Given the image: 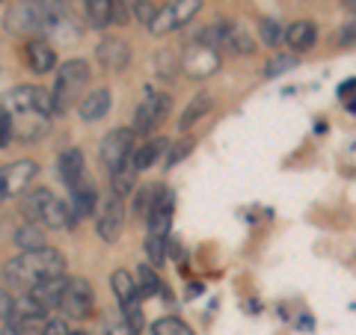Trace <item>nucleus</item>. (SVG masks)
<instances>
[{
    "instance_id": "f257e3e1",
    "label": "nucleus",
    "mask_w": 356,
    "mask_h": 335,
    "mask_svg": "<svg viewBox=\"0 0 356 335\" xmlns=\"http://www.w3.org/2000/svg\"><path fill=\"white\" fill-rule=\"evenodd\" d=\"M54 113V95L39 86H15L0 104V116L13 128V140L33 142L48 133V119Z\"/></svg>"
},
{
    "instance_id": "f03ea898",
    "label": "nucleus",
    "mask_w": 356,
    "mask_h": 335,
    "mask_svg": "<svg viewBox=\"0 0 356 335\" xmlns=\"http://www.w3.org/2000/svg\"><path fill=\"white\" fill-rule=\"evenodd\" d=\"M54 276H63V255L57 250H30V252H21L18 259H9L3 264V279L9 288H18L21 294H30L33 288L44 279H54Z\"/></svg>"
},
{
    "instance_id": "7ed1b4c3",
    "label": "nucleus",
    "mask_w": 356,
    "mask_h": 335,
    "mask_svg": "<svg viewBox=\"0 0 356 335\" xmlns=\"http://www.w3.org/2000/svg\"><path fill=\"white\" fill-rule=\"evenodd\" d=\"M65 9L60 0H21L6 13L9 33H54L63 24Z\"/></svg>"
},
{
    "instance_id": "20e7f679",
    "label": "nucleus",
    "mask_w": 356,
    "mask_h": 335,
    "mask_svg": "<svg viewBox=\"0 0 356 335\" xmlns=\"http://www.w3.org/2000/svg\"><path fill=\"white\" fill-rule=\"evenodd\" d=\"M21 211H24V217L30 222L44 226V229H69L74 222L72 208L65 202H60V199L44 187L30 190V193L24 196V202H21Z\"/></svg>"
},
{
    "instance_id": "39448f33",
    "label": "nucleus",
    "mask_w": 356,
    "mask_h": 335,
    "mask_svg": "<svg viewBox=\"0 0 356 335\" xmlns=\"http://www.w3.org/2000/svg\"><path fill=\"white\" fill-rule=\"evenodd\" d=\"M89 83V65L83 60H69L60 65L57 83H54V113H65L77 98L83 95V86Z\"/></svg>"
},
{
    "instance_id": "423d86ee",
    "label": "nucleus",
    "mask_w": 356,
    "mask_h": 335,
    "mask_svg": "<svg viewBox=\"0 0 356 335\" xmlns=\"http://www.w3.org/2000/svg\"><path fill=\"white\" fill-rule=\"evenodd\" d=\"M199 6H202V0H170L166 6L158 9V15H154L149 30L154 36H166V33H172L175 27H184L187 21L199 13Z\"/></svg>"
},
{
    "instance_id": "0eeeda50",
    "label": "nucleus",
    "mask_w": 356,
    "mask_h": 335,
    "mask_svg": "<svg viewBox=\"0 0 356 335\" xmlns=\"http://www.w3.org/2000/svg\"><path fill=\"white\" fill-rule=\"evenodd\" d=\"M170 107H172V101H170V95L166 92L146 95L140 101L137 113H134V133H152L166 116H170Z\"/></svg>"
},
{
    "instance_id": "6e6552de",
    "label": "nucleus",
    "mask_w": 356,
    "mask_h": 335,
    "mask_svg": "<svg viewBox=\"0 0 356 335\" xmlns=\"http://www.w3.org/2000/svg\"><path fill=\"white\" fill-rule=\"evenodd\" d=\"M39 166L33 161H15L9 166H0V202L9 196H21L30 187V181L36 178Z\"/></svg>"
},
{
    "instance_id": "1a4fd4ad",
    "label": "nucleus",
    "mask_w": 356,
    "mask_h": 335,
    "mask_svg": "<svg viewBox=\"0 0 356 335\" xmlns=\"http://www.w3.org/2000/svg\"><path fill=\"white\" fill-rule=\"evenodd\" d=\"M134 131L128 128H116V131H110L107 137L102 140V163L107 166L110 172L119 170L122 163H125L128 158H134Z\"/></svg>"
},
{
    "instance_id": "9d476101",
    "label": "nucleus",
    "mask_w": 356,
    "mask_h": 335,
    "mask_svg": "<svg viewBox=\"0 0 356 335\" xmlns=\"http://www.w3.org/2000/svg\"><path fill=\"white\" fill-rule=\"evenodd\" d=\"M92 306H95V297L86 279H69L60 311H65L69 318H86V315H92Z\"/></svg>"
},
{
    "instance_id": "9b49d317",
    "label": "nucleus",
    "mask_w": 356,
    "mask_h": 335,
    "mask_svg": "<svg viewBox=\"0 0 356 335\" xmlns=\"http://www.w3.org/2000/svg\"><path fill=\"white\" fill-rule=\"evenodd\" d=\"M122 222H125V208H122V196L110 193L102 205V214H98V234L110 243L122 234Z\"/></svg>"
},
{
    "instance_id": "f8f14e48",
    "label": "nucleus",
    "mask_w": 356,
    "mask_h": 335,
    "mask_svg": "<svg viewBox=\"0 0 356 335\" xmlns=\"http://www.w3.org/2000/svg\"><path fill=\"white\" fill-rule=\"evenodd\" d=\"M57 175L63 178V184L74 190L77 184L86 181V163H83V154L77 149H65L57 161Z\"/></svg>"
},
{
    "instance_id": "ddd939ff",
    "label": "nucleus",
    "mask_w": 356,
    "mask_h": 335,
    "mask_svg": "<svg viewBox=\"0 0 356 335\" xmlns=\"http://www.w3.org/2000/svg\"><path fill=\"white\" fill-rule=\"evenodd\" d=\"M65 288H69V279H65V276H54V279H44V282H39L30 291V297L36 300L44 311H51V309H60Z\"/></svg>"
},
{
    "instance_id": "4468645a",
    "label": "nucleus",
    "mask_w": 356,
    "mask_h": 335,
    "mask_svg": "<svg viewBox=\"0 0 356 335\" xmlns=\"http://www.w3.org/2000/svg\"><path fill=\"white\" fill-rule=\"evenodd\" d=\"M172 226V193L166 187H161L158 202H154L152 214H149V234H158V238H166Z\"/></svg>"
},
{
    "instance_id": "2eb2a0df",
    "label": "nucleus",
    "mask_w": 356,
    "mask_h": 335,
    "mask_svg": "<svg viewBox=\"0 0 356 335\" xmlns=\"http://www.w3.org/2000/svg\"><path fill=\"white\" fill-rule=\"evenodd\" d=\"M95 54H98V60H102L104 69H113V72H122L131 60V48L116 36H107L102 44H98Z\"/></svg>"
},
{
    "instance_id": "dca6fc26",
    "label": "nucleus",
    "mask_w": 356,
    "mask_h": 335,
    "mask_svg": "<svg viewBox=\"0 0 356 335\" xmlns=\"http://www.w3.org/2000/svg\"><path fill=\"white\" fill-rule=\"evenodd\" d=\"M220 65V57L214 54V48H205V44H199V48H191L184 57V72L191 77H208Z\"/></svg>"
},
{
    "instance_id": "f3484780",
    "label": "nucleus",
    "mask_w": 356,
    "mask_h": 335,
    "mask_svg": "<svg viewBox=\"0 0 356 335\" xmlns=\"http://www.w3.org/2000/svg\"><path fill=\"white\" fill-rule=\"evenodd\" d=\"M285 42H288V48L297 51V54L312 51V48H315V42H318L315 21H294V24L285 30Z\"/></svg>"
},
{
    "instance_id": "a211bd4d",
    "label": "nucleus",
    "mask_w": 356,
    "mask_h": 335,
    "mask_svg": "<svg viewBox=\"0 0 356 335\" xmlns=\"http://www.w3.org/2000/svg\"><path fill=\"white\" fill-rule=\"evenodd\" d=\"M27 63H30V69L36 72V74H44V72H51L54 65H57V54H54V48L44 39H33L27 42Z\"/></svg>"
},
{
    "instance_id": "6ab92c4d",
    "label": "nucleus",
    "mask_w": 356,
    "mask_h": 335,
    "mask_svg": "<svg viewBox=\"0 0 356 335\" xmlns=\"http://www.w3.org/2000/svg\"><path fill=\"white\" fill-rule=\"evenodd\" d=\"M77 110H81L83 122H98L102 116H107V110H110V92L107 89H95V92L81 98V107Z\"/></svg>"
},
{
    "instance_id": "aec40b11",
    "label": "nucleus",
    "mask_w": 356,
    "mask_h": 335,
    "mask_svg": "<svg viewBox=\"0 0 356 335\" xmlns=\"http://www.w3.org/2000/svg\"><path fill=\"white\" fill-rule=\"evenodd\" d=\"M137 172H140V170H137V161H134V158H128L125 163L119 166V170L110 172V184H113V193L122 196V199L131 196L134 184H137Z\"/></svg>"
},
{
    "instance_id": "412c9836",
    "label": "nucleus",
    "mask_w": 356,
    "mask_h": 335,
    "mask_svg": "<svg viewBox=\"0 0 356 335\" xmlns=\"http://www.w3.org/2000/svg\"><path fill=\"white\" fill-rule=\"evenodd\" d=\"M95 199H98V193H95L92 184H89V181L77 184V187L72 190V217H74V220L89 217V214H92V208H95Z\"/></svg>"
},
{
    "instance_id": "4be33fe9",
    "label": "nucleus",
    "mask_w": 356,
    "mask_h": 335,
    "mask_svg": "<svg viewBox=\"0 0 356 335\" xmlns=\"http://www.w3.org/2000/svg\"><path fill=\"white\" fill-rule=\"evenodd\" d=\"M211 104H214V101H211V95H208V92L193 95V98H191V104L184 107L181 119H178V128H181V131H191V128L196 125V122L202 119V116L208 113V110H211Z\"/></svg>"
},
{
    "instance_id": "5701e85b",
    "label": "nucleus",
    "mask_w": 356,
    "mask_h": 335,
    "mask_svg": "<svg viewBox=\"0 0 356 335\" xmlns=\"http://www.w3.org/2000/svg\"><path fill=\"white\" fill-rule=\"evenodd\" d=\"M86 3V18L92 27H107L116 18V0H83Z\"/></svg>"
},
{
    "instance_id": "b1692460",
    "label": "nucleus",
    "mask_w": 356,
    "mask_h": 335,
    "mask_svg": "<svg viewBox=\"0 0 356 335\" xmlns=\"http://www.w3.org/2000/svg\"><path fill=\"white\" fill-rule=\"evenodd\" d=\"M166 149H170V142H166V140H149L146 146H140L137 152H134L137 170H152V166L161 161V154H163Z\"/></svg>"
},
{
    "instance_id": "393cba45",
    "label": "nucleus",
    "mask_w": 356,
    "mask_h": 335,
    "mask_svg": "<svg viewBox=\"0 0 356 335\" xmlns=\"http://www.w3.org/2000/svg\"><path fill=\"white\" fill-rule=\"evenodd\" d=\"M15 243L24 252H30V250H42L44 247V234H42V229L36 226V222H24L18 231H15Z\"/></svg>"
},
{
    "instance_id": "a878e982",
    "label": "nucleus",
    "mask_w": 356,
    "mask_h": 335,
    "mask_svg": "<svg viewBox=\"0 0 356 335\" xmlns=\"http://www.w3.org/2000/svg\"><path fill=\"white\" fill-rule=\"evenodd\" d=\"M137 291H140V297H154V294H161V288H163V282L158 279V273L152 270L149 264H140L137 267Z\"/></svg>"
},
{
    "instance_id": "bb28decb",
    "label": "nucleus",
    "mask_w": 356,
    "mask_h": 335,
    "mask_svg": "<svg viewBox=\"0 0 356 335\" xmlns=\"http://www.w3.org/2000/svg\"><path fill=\"white\" fill-rule=\"evenodd\" d=\"M222 48H229L232 54H250L255 44H252V36L243 27H235L232 24V33H229V39H226V44Z\"/></svg>"
},
{
    "instance_id": "cd10ccee",
    "label": "nucleus",
    "mask_w": 356,
    "mask_h": 335,
    "mask_svg": "<svg viewBox=\"0 0 356 335\" xmlns=\"http://www.w3.org/2000/svg\"><path fill=\"white\" fill-rule=\"evenodd\" d=\"M259 33H261V42L267 44V48H273V51H276V44L285 39L282 24H280V21H273V18H261L259 21Z\"/></svg>"
},
{
    "instance_id": "c85d7f7f",
    "label": "nucleus",
    "mask_w": 356,
    "mask_h": 335,
    "mask_svg": "<svg viewBox=\"0 0 356 335\" xmlns=\"http://www.w3.org/2000/svg\"><path fill=\"white\" fill-rule=\"evenodd\" d=\"M154 335H193V329L187 327L184 320H178V318H161L158 323H154Z\"/></svg>"
},
{
    "instance_id": "c756f323",
    "label": "nucleus",
    "mask_w": 356,
    "mask_h": 335,
    "mask_svg": "<svg viewBox=\"0 0 356 335\" xmlns=\"http://www.w3.org/2000/svg\"><path fill=\"white\" fill-rule=\"evenodd\" d=\"M146 252H149V261L158 267L163 264L166 259V238H158V234H149V240H146Z\"/></svg>"
},
{
    "instance_id": "7c9ffc66",
    "label": "nucleus",
    "mask_w": 356,
    "mask_h": 335,
    "mask_svg": "<svg viewBox=\"0 0 356 335\" xmlns=\"http://www.w3.org/2000/svg\"><path fill=\"white\" fill-rule=\"evenodd\" d=\"M0 320H3L6 327L15 320V297L3 291V288H0Z\"/></svg>"
},
{
    "instance_id": "2f4dec72",
    "label": "nucleus",
    "mask_w": 356,
    "mask_h": 335,
    "mask_svg": "<svg viewBox=\"0 0 356 335\" xmlns=\"http://www.w3.org/2000/svg\"><path fill=\"white\" fill-rule=\"evenodd\" d=\"M191 152H193V140L191 137L181 140V142H175V146H170V158H166V166H175L178 161H184Z\"/></svg>"
},
{
    "instance_id": "473e14b6",
    "label": "nucleus",
    "mask_w": 356,
    "mask_h": 335,
    "mask_svg": "<svg viewBox=\"0 0 356 335\" xmlns=\"http://www.w3.org/2000/svg\"><path fill=\"white\" fill-rule=\"evenodd\" d=\"M104 335H134L131 323L125 320V315H113L104 323Z\"/></svg>"
},
{
    "instance_id": "72a5a7b5",
    "label": "nucleus",
    "mask_w": 356,
    "mask_h": 335,
    "mask_svg": "<svg viewBox=\"0 0 356 335\" xmlns=\"http://www.w3.org/2000/svg\"><path fill=\"white\" fill-rule=\"evenodd\" d=\"M294 65H297V57H273L270 63H267L264 74H267V77H276V74H282V72H288V69H294Z\"/></svg>"
},
{
    "instance_id": "f704fd0d",
    "label": "nucleus",
    "mask_w": 356,
    "mask_h": 335,
    "mask_svg": "<svg viewBox=\"0 0 356 335\" xmlns=\"http://www.w3.org/2000/svg\"><path fill=\"white\" fill-rule=\"evenodd\" d=\"M134 13H137V18L143 24H152L154 15H158V9H154V3H149V0H137V3H134Z\"/></svg>"
},
{
    "instance_id": "c9c22d12",
    "label": "nucleus",
    "mask_w": 356,
    "mask_h": 335,
    "mask_svg": "<svg viewBox=\"0 0 356 335\" xmlns=\"http://www.w3.org/2000/svg\"><path fill=\"white\" fill-rule=\"evenodd\" d=\"M336 42H339V44H356V18L350 21V24H344V27L339 30Z\"/></svg>"
},
{
    "instance_id": "e433bc0d",
    "label": "nucleus",
    "mask_w": 356,
    "mask_h": 335,
    "mask_svg": "<svg viewBox=\"0 0 356 335\" xmlns=\"http://www.w3.org/2000/svg\"><path fill=\"white\" fill-rule=\"evenodd\" d=\"M39 335H72V332H69V327H65L63 320H51V323H44Z\"/></svg>"
},
{
    "instance_id": "4c0bfd02",
    "label": "nucleus",
    "mask_w": 356,
    "mask_h": 335,
    "mask_svg": "<svg viewBox=\"0 0 356 335\" xmlns=\"http://www.w3.org/2000/svg\"><path fill=\"white\" fill-rule=\"evenodd\" d=\"M9 142H13V128H9V122L0 116V149H6Z\"/></svg>"
},
{
    "instance_id": "58836bf2",
    "label": "nucleus",
    "mask_w": 356,
    "mask_h": 335,
    "mask_svg": "<svg viewBox=\"0 0 356 335\" xmlns=\"http://www.w3.org/2000/svg\"><path fill=\"white\" fill-rule=\"evenodd\" d=\"M72 335H86V332H72Z\"/></svg>"
}]
</instances>
